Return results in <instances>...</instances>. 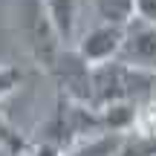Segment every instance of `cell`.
<instances>
[{"instance_id":"cell-1","label":"cell","mask_w":156,"mask_h":156,"mask_svg":"<svg viewBox=\"0 0 156 156\" xmlns=\"http://www.w3.org/2000/svg\"><path fill=\"white\" fill-rule=\"evenodd\" d=\"M12 23H15V35L23 44V49L35 58L44 69H52L61 52L67 49L52 26L49 15L44 9V0H15L12 9Z\"/></svg>"},{"instance_id":"cell-5","label":"cell","mask_w":156,"mask_h":156,"mask_svg":"<svg viewBox=\"0 0 156 156\" xmlns=\"http://www.w3.org/2000/svg\"><path fill=\"white\" fill-rule=\"evenodd\" d=\"M44 9L49 15L52 26L58 29L64 46L75 41V29H78V0H44Z\"/></svg>"},{"instance_id":"cell-3","label":"cell","mask_w":156,"mask_h":156,"mask_svg":"<svg viewBox=\"0 0 156 156\" xmlns=\"http://www.w3.org/2000/svg\"><path fill=\"white\" fill-rule=\"evenodd\" d=\"M119 61L130 64L136 69H145V73H156V26L153 23H147L145 17L136 15L124 26Z\"/></svg>"},{"instance_id":"cell-4","label":"cell","mask_w":156,"mask_h":156,"mask_svg":"<svg viewBox=\"0 0 156 156\" xmlns=\"http://www.w3.org/2000/svg\"><path fill=\"white\" fill-rule=\"evenodd\" d=\"M122 41H124V26L98 20L93 29H87V32L75 41V49L90 67H95V64H107V61H113V58H119Z\"/></svg>"},{"instance_id":"cell-9","label":"cell","mask_w":156,"mask_h":156,"mask_svg":"<svg viewBox=\"0 0 156 156\" xmlns=\"http://www.w3.org/2000/svg\"><path fill=\"white\" fill-rule=\"evenodd\" d=\"M136 15L156 26V0H136Z\"/></svg>"},{"instance_id":"cell-7","label":"cell","mask_w":156,"mask_h":156,"mask_svg":"<svg viewBox=\"0 0 156 156\" xmlns=\"http://www.w3.org/2000/svg\"><path fill=\"white\" fill-rule=\"evenodd\" d=\"M17 84H20V69H15V67H0V98L9 95Z\"/></svg>"},{"instance_id":"cell-6","label":"cell","mask_w":156,"mask_h":156,"mask_svg":"<svg viewBox=\"0 0 156 156\" xmlns=\"http://www.w3.org/2000/svg\"><path fill=\"white\" fill-rule=\"evenodd\" d=\"M95 15L101 23H116V26H127L136 17V0H93Z\"/></svg>"},{"instance_id":"cell-10","label":"cell","mask_w":156,"mask_h":156,"mask_svg":"<svg viewBox=\"0 0 156 156\" xmlns=\"http://www.w3.org/2000/svg\"><path fill=\"white\" fill-rule=\"evenodd\" d=\"M153 98H156V81H153Z\"/></svg>"},{"instance_id":"cell-2","label":"cell","mask_w":156,"mask_h":156,"mask_svg":"<svg viewBox=\"0 0 156 156\" xmlns=\"http://www.w3.org/2000/svg\"><path fill=\"white\" fill-rule=\"evenodd\" d=\"M153 81L156 73H145L136 69L130 64L113 61L107 64H95L93 67V104L107 107V104H119V101H133L142 93H153Z\"/></svg>"},{"instance_id":"cell-8","label":"cell","mask_w":156,"mask_h":156,"mask_svg":"<svg viewBox=\"0 0 156 156\" xmlns=\"http://www.w3.org/2000/svg\"><path fill=\"white\" fill-rule=\"evenodd\" d=\"M0 145H6V147H12V151H20L23 147V142H20V136L15 133V130L9 127V124L0 119Z\"/></svg>"}]
</instances>
